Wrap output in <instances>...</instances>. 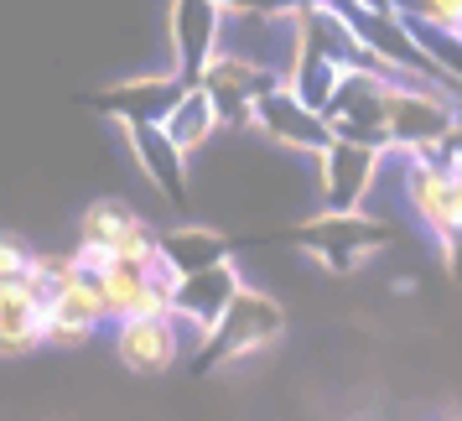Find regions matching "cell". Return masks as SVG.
I'll use <instances>...</instances> for the list:
<instances>
[{"mask_svg": "<svg viewBox=\"0 0 462 421\" xmlns=\"http://www.w3.org/2000/svg\"><path fill=\"white\" fill-rule=\"evenodd\" d=\"M182 94H188V79L177 68H167V73H130L120 84L99 89L94 109L109 115V120H120V126H162Z\"/></svg>", "mask_w": 462, "mask_h": 421, "instance_id": "5", "label": "cell"}, {"mask_svg": "<svg viewBox=\"0 0 462 421\" xmlns=\"http://www.w3.org/2000/svg\"><path fill=\"white\" fill-rule=\"evenodd\" d=\"M115 354L135 375H167L171 364L188 359V349H182V338L171 328V317H135V323L115 328Z\"/></svg>", "mask_w": 462, "mask_h": 421, "instance_id": "11", "label": "cell"}, {"mask_svg": "<svg viewBox=\"0 0 462 421\" xmlns=\"http://www.w3.org/2000/svg\"><path fill=\"white\" fill-rule=\"evenodd\" d=\"M447 421H462V416H447Z\"/></svg>", "mask_w": 462, "mask_h": 421, "instance_id": "24", "label": "cell"}, {"mask_svg": "<svg viewBox=\"0 0 462 421\" xmlns=\"http://www.w3.org/2000/svg\"><path fill=\"white\" fill-rule=\"evenodd\" d=\"M296 47H307L317 58L337 63L343 73H348V68H369L364 47L354 42L348 22L337 16L333 5H296Z\"/></svg>", "mask_w": 462, "mask_h": 421, "instance_id": "13", "label": "cell"}, {"mask_svg": "<svg viewBox=\"0 0 462 421\" xmlns=\"http://www.w3.org/2000/svg\"><path fill=\"white\" fill-rule=\"evenodd\" d=\"M384 151L354 146V141H328L317 151V192H322V213H364L369 209V188Z\"/></svg>", "mask_w": 462, "mask_h": 421, "instance_id": "4", "label": "cell"}, {"mask_svg": "<svg viewBox=\"0 0 462 421\" xmlns=\"http://www.w3.org/2000/svg\"><path fill=\"white\" fill-rule=\"evenodd\" d=\"M390 11H395L405 26L462 37V0H390Z\"/></svg>", "mask_w": 462, "mask_h": 421, "instance_id": "19", "label": "cell"}, {"mask_svg": "<svg viewBox=\"0 0 462 421\" xmlns=\"http://www.w3.org/2000/svg\"><path fill=\"white\" fill-rule=\"evenodd\" d=\"M79 276H84V266H79V255L73 250H32V266H26V286L22 292H32L47 307V302L63 292V286H73Z\"/></svg>", "mask_w": 462, "mask_h": 421, "instance_id": "18", "label": "cell"}, {"mask_svg": "<svg viewBox=\"0 0 462 421\" xmlns=\"http://www.w3.org/2000/svg\"><path fill=\"white\" fill-rule=\"evenodd\" d=\"M229 260V234L203 229V224H188V229L162 234V266L171 276H192L208 271V266H224Z\"/></svg>", "mask_w": 462, "mask_h": 421, "instance_id": "16", "label": "cell"}, {"mask_svg": "<svg viewBox=\"0 0 462 421\" xmlns=\"http://www.w3.org/2000/svg\"><path fill=\"white\" fill-rule=\"evenodd\" d=\"M239 292H245V281H239L234 260L208 266V271H192V276H177V286H171V317L198 328L203 343H208V333L218 328V317L229 313V302Z\"/></svg>", "mask_w": 462, "mask_h": 421, "instance_id": "6", "label": "cell"}, {"mask_svg": "<svg viewBox=\"0 0 462 421\" xmlns=\"http://www.w3.org/2000/svg\"><path fill=\"white\" fill-rule=\"evenodd\" d=\"M47 349V307L32 292L0 296V359H26Z\"/></svg>", "mask_w": 462, "mask_h": 421, "instance_id": "14", "label": "cell"}, {"mask_svg": "<svg viewBox=\"0 0 462 421\" xmlns=\"http://www.w3.org/2000/svg\"><path fill=\"white\" fill-rule=\"evenodd\" d=\"M105 302H99V286L94 276H79L73 286L47 302V349H84L88 338L105 328Z\"/></svg>", "mask_w": 462, "mask_h": 421, "instance_id": "10", "label": "cell"}, {"mask_svg": "<svg viewBox=\"0 0 462 421\" xmlns=\"http://www.w3.org/2000/svg\"><path fill=\"white\" fill-rule=\"evenodd\" d=\"M354 5H364V11H390V0H354Z\"/></svg>", "mask_w": 462, "mask_h": 421, "instance_id": "23", "label": "cell"}, {"mask_svg": "<svg viewBox=\"0 0 462 421\" xmlns=\"http://www.w3.org/2000/svg\"><path fill=\"white\" fill-rule=\"evenodd\" d=\"M301 245H307L322 266L348 271V266H358L369 250L384 245V224L369 219V213H317L312 224H301Z\"/></svg>", "mask_w": 462, "mask_h": 421, "instance_id": "7", "label": "cell"}, {"mask_svg": "<svg viewBox=\"0 0 462 421\" xmlns=\"http://www.w3.org/2000/svg\"><path fill=\"white\" fill-rule=\"evenodd\" d=\"M250 126L260 130V136H271L275 146L286 151H322L328 141H333V130H328V120L322 115H312V109H301L286 94V89H271V94H260L250 109Z\"/></svg>", "mask_w": 462, "mask_h": 421, "instance_id": "9", "label": "cell"}, {"mask_svg": "<svg viewBox=\"0 0 462 421\" xmlns=\"http://www.w3.org/2000/svg\"><path fill=\"white\" fill-rule=\"evenodd\" d=\"M457 115H462L457 99L431 84L390 79V89H384V141H390V151L437 156V146L447 141V130H452Z\"/></svg>", "mask_w": 462, "mask_h": 421, "instance_id": "2", "label": "cell"}, {"mask_svg": "<svg viewBox=\"0 0 462 421\" xmlns=\"http://www.w3.org/2000/svg\"><path fill=\"white\" fill-rule=\"evenodd\" d=\"M26 266H32V245L22 234H0V296L22 292L26 286Z\"/></svg>", "mask_w": 462, "mask_h": 421, "instance_id": "20", "label": "cell"}, {"mask_svg": "<svg viewBox=\"0 0 462 421\" xmlns=\"http://www.w3.org/2000/svg\"><path fill=\"white\" fill-rule=\"evenodd\" d=\"M162 130H167V141L182 156H198V151L208 146L213 136H218V109H213V99H208V89L203 84H188V94L177 99V109H171L167 120H162Z\"/></svg>", "mask_w": 462, "mask_h": 421, "instance_id": "15", "label": "cell"}, {"mask_svg": "<svg viewBox=\"0 0 462 421\" xmlns=\"http://www.w3.org/2000/svg\"><path fill=\"white\" fill-rule=\"evenodd\" d=\"M286 328V313L271 292L260 286H245V292L229 302V313L218 317V328L208 333L203 354H198V370H213V364H234V359H250L260 349H271Z\"/></svg>", "mask_w": 462, "mask_h": 421, "instance_id": "3", "label": "cell"}, {"mask_svg": "<svg viewBox=\"0 0 462 421\" xmlns=\"http://www.w3.org/2000/svg\"><path fill=\"white\" fill-rule=\"evenodd\" d=\"M79 266L84 276H99L105 266H162V234L120 198L88 203L79 219Z\"/></svg>", "mask_w": 462, "mask_h": 421, "instance_id": "1", "label": "cell"}, {"mask_svg": "<svg viewBox=\"0 0 462 421\" xmlns=\"http://www.w3.org/2000/svg\"><path fill=\"white\" fill-rule=\"evenodd\" d=\"M437 162H441L447 172H452V177L462 172V115L452 120V130H447V141L437 146Z\"/></svg>", "mask_w": 462, "mask_h": 421, "instance_id": "22", "label": "cell"}, {"mask_svg": "<svg viewBox=\"0 0 462 421\" xmlns=\"http://www.w3.org/2000/svg\"><path fill=\"white\" fill-rule=\"evenodd\" d=\"M125 146L135 156V167L151 177L156 192H167L171 203L188 198V156L171 146L162 126H125Z\"/></svg>", "mask_w": 462, "mask_h": 421, "instance_id": "12", "label": "cell"}, {"mask_svg": "<svg viewBox=\"0 0 462 421\" xmlns=\"http://www.w3.org/2000/svg\"><path fill=\"white\" fill-rule=\"evenodd\" d=\"M296 0H218V11L234 16H275V11H291Z\"/></svg>", "mask_w": 462, "mask_h": 421, "instance_id": "21", "label": "cell"}, {"mask_svg": "<svg viewBox=\"0 0 462 421\" xmlns=\"http://www.w3.org/2000/svg\"><path fill=\"white\" fill-rule=\"evenodd\" d=\"M337 79H343V68L328 63V58H317V52H307V47H296L291 68H286V94H291L301 109H312V115H328V105H333L337 94Z\"/></svg>", "mask_w": 462, "mask_h": 421, "instance_id": "17", "label": "cell"}, {"mask_svg": "<svg viewBox=\"0 0 462 421\" xmlns=\"http://www.w3.org/2000/svg\"><path fill=\"white\" fill-rule=\"evenodd\" d=\"M218 26H224L218 0H171V58H177V73L188 84H198L203 68L213 63Z\"/></svg>", "mask_w": 462, "mask_h": 421, "instance_id": "8", "label": "cell"}]
</instances>
